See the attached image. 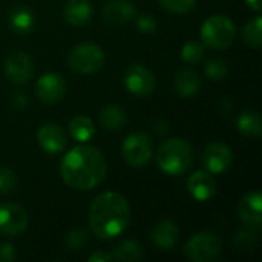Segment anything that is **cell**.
Segmentation results:
<instances>
[{
    "label": "cell",
    "mask_w": 262,
    "mask_h": 262,
    "mask_svg": "<svg viewBox=\"0 0 262 262\" xmlns=\"http://www.w3.org/2000/svg\"><path fill=\"white\" fill-rule=\"evenodd\" d=\"M236 126H238L239 132H243L247 137H253V138L261 137L262 120L261 115L256 111H252V109L243 111L236 120Z\"/></svg>",
    "instance_id": "44dd1931"
},
{
    "label": "cell",
    "mask_w": 262,
    "mask_h": 262,
    "mask_svg": "<svg viewBox=\"0 0 262 262\" xmlns=\"http://www.w3.org/2000/svg\"><path fill=\"white\" fill-rule=\"evenodd\" d=\"M106 160L103 154L92 146H77L69 150L60 166L63 181L75 190H91L106 177Z\"/></svg>",
    "instance_id": "6da1fadb"
},
{
    "label": "cell",
    "mask_w": 262,
    "mask_h": 262,
    "mask_svg": "<svg viewBox=\"0 0 262 262\" xmlns=\"http://www.w3.org/2000/svg\"><path fill=\"white\" fill-rule=\"evenodd\" d=\"M9 25L14 32L18 34H28L34 28V14L31 9L25 6H17L12 9L9 15Z\"/></svg>",
    "instance_id": "7402d4cb"
},
{
    "label": "cell",
    "mask_w": 262,
    "mask_h": 262,
    "mask_svg": "<svg viewBox=\"0 0 262 262\" xmlns=\"http://www.w3.org/2000/svg\"><path fill=\"white\" fill-rule=\"evenodd\" d=\"M15 258L14 247L11 244H0V262H11Z\"/></svg>",
    "instance_id": "d6a6232c"
},
{
    "label": "cell",
    "mask_w": 262,
    "mask_h": 262,
    "mask_svg": "<svg viewBox=\"0 0 262 262\" xmlns=\"http://www.w3.org/2000/svg\"><path fill=\"white\" fill-rule=\"evenodd\" d=\"M227 74H229V69L223 60H210L206 66V75L210 80H215V81L224 80Z\"/></svg>",
    "instance_id": "4316f807"
},
{
    "label": "cell",
    "mask_w": 262,
    "mask_h": 262,
    "mask_svg": "<svg viewBox=\"0 0 262 262\" xmlns=\"http://www.w3.org/2000/svg\"><path fill=\"white\" fill-rule=\"evenodd\" d=\"M233 246L239 252H250L256 246V238L252 233H249V232H239L233 238Z\"/></svg>",
    "instance_id": "83f0119b"
},
{
    "label": "cell",
    "mask_w": 262,
    "mask_h": 262,
    "mask_svg": "<svg viewBox=\"0 0 262 262\" xmlns=\"http://www.w3.org/2000/svg\"><path fill=\"white\" fill-rule=\"evenodd\" d=\"M112 259H114L112 253H106V252H101V250H98V252H95V253H92L89 256V262H109Z\"/></svg>",
    "instance_id": "836d02e7"
},
{
    "label": "cell",
    "mask_w": 262,
    "mask_h": 262,
    "mask_svg": "<svg viewBox=\"0 0 262 262\" xmlns=\"http://www.w3.org/2000/svg\"><path fill=\"white\" fill-rule=\"evenodd\" d=\"M246 2H247V5H249L252 9H255L256 12L261 11V0H246Z\"/></svg>",
    "instance_id": "e575fe53"
},
{
    "label": "cell",
    "mask_w": 262,
    "mask_h": 262,
    "mask_svg": "<svg viewBox=\"0 0 262 262\" xmlns=\"http://www.w3.org/2000/svg\"><path fill=\"white\" fill-rule=\"evenodd\" d=\"M68 246L72 249V250H80L86 246L88 243V233L81 229H77V230H72L69 235H68V239H66Z\"/></svg>",
    "instance_id": "4dcf8cb0"
},
{
    "label": "cell",
    "mask_w": 262,
    "mask_h": 262,
    "mask_svg": "<svg viewBox=\"0 0 262 262\" xmlns=\"http://www.w3.org/2000/svg\"><path fill=\"white\" fill-rule=\"evenodd\" d=\"M103 17L111 25H124L135 17V6L129 0H111L103 8Z\"/></svg>",
    "instance_id": "2e32d148"
},
{
    "label": "cell",
    "mask_w": 262,
    "mask_h": 262,
    "mask_svg": "<svg viewBox=\"0 0 262 262\" xmlns=\"http://www.w3.org/2000/svg\"><path fill=\"white\" fill-rule=\"evenodd\" d=\"M123 157L132 167H144L152 158V140L143 132L129 135L123 143Z\"/></svg>",
    "instance_id": "8992f818"
},
{
    "label": "cell",
    "mask_w": 262,
    "mask_h": 262,
    "mask_svg": "<svg viewBox=\"0 0 262 262\" xmlns=\"http://www.w3.org/2000/svg\"><path fill=\"white\" fill-rule=\"evenodd\" d=\"M175 89L183 97H192L195 95L201 88V78L198 72L192 69H183L175 75Z\"/></svg>",
    "instance_id": "d6986e66"
},
{
    "label": "cell",
    "mask_w": 262,
    "mask_h": 262,
    "mask_svg": "<svg viewBox=\"0 0 262 262\" xmlns=\"http://www.w3.org/2000/svg\"><path fill=\"white\" fill-rule=\"evenodd\" d=\"M98 121L103 126V129L109 132H117V130H121L124 124L127 123V115L120 106L111 104V106H106L100 112Z\"/></svg>",
    "instance_id": "ffe728a7"
},
{
    "label": "cell",
    "mask_w": 262,
    "mask_h": 262,
    "mask_svg": "<svg viewBox=\"0 0 262 262\" xmlns=\"http://www.w3.org/2000/svg\"><path fill=\"white\" fill-rule=\"evenodd\" d=\"M15 101H20V103H17V106L23 107V106H25V103H26V98H25V95H21V94H17V97H15Z\"/></svg>",
    "instance_id": "d590c367"
},
{
    "label": "cell",
    "mask_w": 262,
    "mask_h": 262,
    "mask_svg": "<svg viewBox=\"0 0 262 262\" xmlns=\"http://www.w3.org/2000/svg\"><path fill=\"white\" fill-rule=\"evenodd\" d=\"M69 132L74 137V140H77L80 143H86L95 134L94 121L86 115H77L69 123Z\"/></svg>",
    "instance_id": "603a6c76"
},
{
    "label": "cell",
    "mask_w": 262,
    "mask_h": 262,
    "mask_svg": "<svg viewBox=\"0 0 262 262\" xmlns=\"http://www.w3.org/2000/svg\"><path fill=\"white\" fill-rule=\"evenodd\" d=\"M104 63V52L94 43H83L75 46L68 55V64L74 72L92 74L101 69Z\"/></svg>",
    "instance_id": "5b68a950"
},
{
    "label": "cell",
    "mask_w": 262,
    "mask_h": 262,
    "mask_svg": "<svg viewBox=\"0 0 262 262\" xmlns=\"http://www.w3.org/2000/svg\"><path fill=\"white\" fill-rule=\"evenodd\" d=\"M37 141L48 154H60L66 149L68 140L63 129L57 124H45L37 132Z\"/></svg>",
    "instance_id": "5bb4252c"
},
{
    "label": "cell",
    "mask_w": 262,
    "mask_h": 262,
    "mask_svg": "<svg viewBox=\"0 0 262 262\" xmlns=\"http://www.w3.org/2000/svg\"><path fill=\"white\" fill-rule=\"evenodd\" d=\"M195 2L196 0H160L163 8H166L170 12H177V14L190 11L195 6Z\"/></svg>",
    "instance_id": "f1b7e54d"
},
{
    "label": "cell",
    "mask_w": 262,
    "mask_h": 262,
    "mask_svg": "<svg viewBox=\"0 0 262 262\" xmlns=\"http://www.w3.org/2000/svg\"><path fill=\"white\" fill-rule=\"evenodd\" d=\"M221 253L220 239L207 232L196 233L186 244V256L193 262L213 261Z\"/></svg>",
    "instance_id": "52a82bcc"
},
{
    "label": "cell",
    "mask_w": 262,
    "mask_h": 262,
    "mask_svg": "<svg viewBox=\"0 0 262 262\" xmlns=\"http://www.w3.org/2000/svg\"><path fill=\"white\" fill-rule=\"evenodd\" d=\"M130 220L127 200L115 192L98 195L89 210V226L95 236L111 239L124 232Z\"/></svg>",
    "instance_id": "7a4b0ae2"
},
{
    "label": "cell",
    "mask_w": 262,
    "mask_h": 262,
    "mask_svg": "<svg viewBox=\"0 0 262 262\" xmlns=\"http://www.w3.org/2000/svg\"><path fill=\"white\" fill-rule=\"evenodd\" d=\"M126 89L137 97H147L155 91V77L143 64H132L124 74Z\"/></svg>",
    "instance_id": "ba28073f"
},
{
    "label": "cell",
    "mask_w": 262,
    "mask_h": 262,
    "mask_svg": "<svg viewBox=\"0 0 262 262\" xmlns=\"http://www.w3.org/2000/svg\"><path fill=\"white\" fill-rule=\"evenodd\" d=\"M236 35V26L227 15H212L201 26V38L204 45L224 49L232 45Z\"/></svg>",
    "instance_id": "277c9868"
},
{
    "label": "cell",
    "mask_w": 262,
    "mask_h": 262,
    "mask_svg": "<svg viewBox=\"0 0 262 262\" xmlns=\"http://www.w3.org/2000/svg\"><path fill=\"white\" fill-rule=\"evenodd\" d=\"M137 28L141 32H146V34L155 32V29H157V20L152 15H149V14H143V15L137 17Z\"/></svg>",
    "instance_id": "1f68e13d"
},
{
    "label": "cell",
    "mask_w": 262,
    "mask_h": 262,
    "mask_svg": "<svg viewBox=\"0 0 262 262\" xmlns=\"http://www.w3.org/2000/svg\"><path fill=\"white\" fill-rule=\"evenodd\" d=\"M178 236H180V230H178L177 224L169 220H163V221L157 223L152 230L154 243L157 244V247H160L163 250L173 249L178 241Z\"/></svg>",
    "instance_id": "e0dca14e"
},
{
    "label": "cell",
    "mask_w": 262,
    "mask_h": 262,
    "mask_svg": "<svg viewBox=\"0 0 262 262\" xmlns=\"http://www.w3.org/2000/svg\"><path fill=\"white\" fill-rule=\"evenodd\" d=\"M244 41L252 48H259L262 45V18L255 17L243 29Z\"/></svg>",
    "instance_id": "d4e9b609"
},
{
    "label": "cell",
    "mask_w": 262,
    "mask_h": 262,
    "mask_svg": "<svg viewBox=\"0 0 262 262\" xmlns=\"http://www.w3.org/2000/svg\"><path fill=\"white\" fill-rule=\"evenodd\" d=\"M239 220L250 229L259 230L262 224V196L259 192H249L238 206Z\"/></svg>",
    "instance_id": "4fadbf2b"
},
{
    "label": "cell",
    "mask_w": 262,
    "mask_h": 262,
    "mask_svg": "<svg viewBox=\"0 0 262 262\" xmlns=\"http://www.w3.org/2000/svg\"><path fill=\"white\" fill-rule=\"evenodd\" d=\"M187 189L190 192V195L196 200V201H209L210 198L215 196L216 192V181L212 177L210 172L206 170H198L195 172L189 181H187Z\"/></svg>",
    "instance_id": "9a60e30c"
},
{
    "label": "cell",
    "mask_w": 262,
    "mask_h": 262,
    "mask_svg": "<svg viewBox=\"0 0 262 262\" xmlns=\"http://www.w3.org/2000/svg\"><path fill=\"white\" fill-rule=\"evenodd\" d=\"M233 163V152L224 143H212L203 152V166L210 173H223Z\"/></svg>",
    "instance_id": "9c48e42d"
},
{
    "label": "cell",
    "mask_w": 262,
    "mask_h": 262,
    "mask_svg": "<svg viewBox=\"0 0 262 262\" xmlns=\"http://www.w3.org/2000/svg\"><path fill=\"white\" fill-rule=\"evenodd\" d=\"M181 57L186 63H198L204 57V45H201L200 41H193V40L187 41L183 46Z\"/></svg>",
    "instance_id": "484cf974"
},
{
    "label": "cell",
    "mask_w": 262,
    "mask_h": 262,
    "mask_svg": "<svg viewBox=\"0 0 262 262\" xmlns=\"http://www.w3.org/2000/svg\"><path fill=\"white\" fill-rule=\"evenodd\" d=\"M64 18L72 26H84L92 18V6L88 0H69L64 8Z\"/></svg>",
    "instance_id": "ac0fdd59"
},
{
    "label": "cell",
    "mask_w": 262,
    "mask_h": 262,
    "mask_svg": "<svg viewBox=\"0 0 262 262\" xmlns=\"http://www.w3.org/2000/svg\"><path fill=\"white\" fill-rule=\"evenodd\" d=\"M112 256L117 261H140L143 258V249L135 241H123L114 247Z\"/></svg>",
    "instance_id": "cb8c5ba5"
},
{
    "label": "cell",
    "mask_w": 262,
    "mask_h": 262,
    "mask_svg": "<svg viewBox=\"0 0 262 262\" xmlns=\"http://www.w3.org/2000/svg\"><path fill=\"white\" fill-rule=\"evenodd\" d=\"M5 74L9 81L15 84H25L32 78L34 74L32 60L25 52H11L5 60Z\"/></svg>",
    "instance_id": "8fae6325"
},
{
    "label": "cell",
    "mask_w": 262,
    "mask_h": 262,
    "mask_svg": "<svg viewBox=\"0 0 262 262\" xmlns=\"http://www.w3.org/2000/svg\"><path fill=\"white\" fill-rule=\"evenodd\" d=\"M195 160L193 147L183 138H172L161 144L157 152V164L167 175L187 172Z\"/></svg>",
    "instance_id": "3957f363"
},
{
    "label": "cell",
    "mask_w": 262,
    "mask_h": 262,
    "mask_svg": "<svg viewBox=\"0 0 262 262\" xmlns=\"http://www.w3.org/2000/svg\"><path fill=\"white\" fill-rule=\"evenodd\" d=\"M28 213L17 204L0 206V233L2 235H20L28 227Z\"/></svg>",
    "instance_id": "30bf717a"
},
{
    "label": "cell",
    "mask_w": 262,
    "mask_h": 262,
    "mask_svg": "<svg viewBox=\"0 0 262 262\" xmlns=\"http://www.w3.org/2000/svg\"><path fill=\"white\" fill-rule=\"evenodd\" d=\"M17 186V177L12 170L0 167V193H9Z\"/></svg>",
    "instance_id": "f546056e"
},
{
    "label": "cell",
    "mask_w": 262,
    "mask_h": 262,
    "mask_svg": "<svg viewBox=\"0 0 262 262\" xmlns=\"http://www.w3.org/2000/svg\"><path fill=\"white\" fill-rule=\"evenodd\" d=\"M35 94L38 100L46 104L58 103L66 94V83L60 74L48 72L38 78L35 84Z\"/></svg>",
    "instance_id": "7c38bea8"
}]
</instances>
